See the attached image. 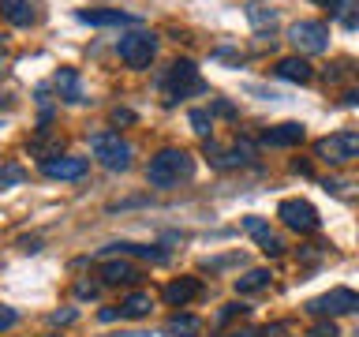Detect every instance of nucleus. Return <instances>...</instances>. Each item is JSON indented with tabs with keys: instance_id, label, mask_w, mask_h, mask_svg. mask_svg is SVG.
<instances>
[{
	"instance_id": "nucleus-10",
	"label": "nucleus",
	"mask_w": 359,
	"mask_h": 337,
	"mask_svg": "<svg viewBox=\"0 0 359 337\" xmlns=\"http://www.w3.org/2000/svg\"><path fill=\"white\" fill-rule=\"evenodd\" d=\"M79 22H90V27H139V15L120 8H83Z\"/></svg>"
},
{
	"instance_id": "nucleus-26",
	"label": "nucleus",
	"mask_w": 359,
	"mask_h": 337,
	"mask_svg": "<svg viewBox=\"0 0 359 337\" xmlns=\"http://www.w3.org/2000/svg\"><path fill=\"white\" fill-rule=\"evenodd\" d=\"M247 15H251V22H255V27H266V22H269V27H273V11H266L262 4H251V8H247Z\"/></svg>"
},
{
	"instance_id": "nucleus-5",
	"label": "nucleus",
	"mask_w": 359,
	"mask_h": 337,
	"mask_svg": "<svg viewBox=\"0 0 359 337\" xmlns=\"http://www.w3.org/2000/svg\"><path fill=\"white\" fill-rule=\"evenodd\" d=\"M307 311L314 319H337V315H352L359 311V292L355 289H330L322 296H314L307 303Z\"/></svg>"
},
{
	"instance_id": "nucleus-29",
	"label": "nucleus",
	"mask_w": 359,
	"mask_h": 337,
	"mask_svg": "<svg viewBox=\"0 0 359 337\" xmlns=\"http://www.w3.org/2000/svg\"><path fill=\"white\" fill-rule=\"evenodd\" d=\"M112 124H135V112L131 109H112Z\"/></svg>"
},
{
	"instance_id": "nucleus-37",
	"label": "nucleus",
	"mask_w": 359,
	"mask_h": 337,
	"mask_svg": "<svg viewBox=\"0 0 359 337\" xmlns=\"http://www.w3.org/2000/svg\"><path fill=\"white\" fill-rule=\"evenodd\" d=\"M139 337H172V333H139Z\"/></svg>"
},
{
	"instance_id": "nucleus-8",
	"label": "nucleus",
	"mask_w": 359,
	"mask_h": 337,
	"mask_svg": "<svg viewBox=\"0 0 359 337\" xmlns=\"http://www.w3.org/2000/svg\"><path fill=\"white\" fill-rule=\"evenodd\" d=\"M288 41L296 45L299 53H325L330 49V27L318 19H299L288 27Z\"/></svg>"
},
{
	"instance_id": "nucleus-1",
	"label": "nucleus",
	"mask_w": 359,
	"mask_h": 337,
	"mask_svg": "<svg viewBox=\"0 0 359 337\" xmlns=\"http://www.w3.org/2000/svg\"><path fill=\"white\" fill-rule=\"evenodd\" d=\"M191 176H195V157H191L187 150H180V146H165V150H157L150 157V165H146V180H150V187H180Z\"/></svg>"
},
{
	"instance_id": "nucleus-13",
	"label": "nucleus",
	"mask_w": 359,
	"mask_h": 337,
	"mask_svg": "<svg viewBox=\"0 0 359 337\" xmlns=\"http://www.w3.org/2000/svg\"><path fill=\"white\" fill-rule=\"evenodd\" d=\"M206 157H210L217 168H236V165H247V161H251L255 150H251L247 143H236L232 150H217L213 143H206Z\"/></svg>"
},
{
	"instance_id": "nucleus-36",
	"label": "nucleus",
	"mask_w": 359,
	"mask_h": 337,
	"mask_svg": "<svg viewBox=\"0 0 359 337\" xmlns=\"http://www.w3.org/2000/svg\"><path fill=\"white\" fill-rule=\"evenodd\" d=\"M344 105H359V90H348V94H344Z\"/></svg>"
},
{
	"instance_id": "nucleus-16",
	"label": "nucleus",
	"mask_w": 359,
	"mask_h": 337,
	"mask_svg": "<svg viewBox=\"0 0 359 337\" xmlns=\"http://www.w3.org/2000/svg\"><path fill=\"white\" fill-rule=\"evenodd\" d=\"M318 8H325L333 19H341L348 30L359 27V0H314Z\"/></svg>"
},
{
	"instance_id": "nucleus-9",
	"label": "nucleus",
	"mask_w": 359,
	"mask_h": 337,
	"mask_svg": "<svg viewBox=\"0 0 359 337\" xmlns=\"http://www.w3.org/2000/svg\"><path fill=\"white\" fill-rule=\"evenodd\" d=\"M86 168H90L86 157H72V154H53L41 161V173L49 180H83Z\"/></svg>"
},
{
	"instance_id": "nucleus-33",
	"label": "nucleus",
	"mask_w": 359,
	"mask_h": 337,
	"mask_svg": "<svg viewBox=\"0 0 359 337\" xmlns=\"http://www.w3.org/2000/svg\"><path fill=\"white\" fill-rule=\"evenodd\" d=\"M213 112H221V117H236V109L229 105V101H213Z\"/></svg>"
},
{
	"instance_id": "nucleus-20",
	"label": "nucleus",
	"mask_w": 359,
	"mask_h": 337,
	"mask_svg": "<svg viewBox=\"0 0 359 337\" xmlns=\"http://www.w3.org/2000/svg\"><path fill=\"white\" fill-rule=\"evenodd\" d=\"M269 281H273L269 270H247L243 277H236V292H240V296H251V292L269 289Z\"/></svg>"
},
{
	"instance_id": "nucleus-4",
	"label": "nucleus",
	"mask_w": 359,
	"mask_h": 337,
	"mask_svg": "<svg viewBox=\"0 0 359 337\" xmlns=\"http://www.w3.org/2000/svg\"><path fill=\"white\" fill-rule=\"evenodd\" d=\"M314 154H318L325 165L352 161V157H359V131H333V135H325V139L314 143Z\"/></svg>"
},
{
	"instance_id": "nucleus-6",
	"label": "nucleus",
	"mask_w": 359,
	"mask_h": 337,
	"mask_svg": "<svg viewBox=\"0 0 359 337\" xmlns=\"http://www.w3.org/2000/svg\"><path fill=\"white\" fill-rule=\"evenodd\" d=\"M277 218L285 221L292 232H299V236H307V232H318V229H322L318 210H314L307 199H285V202L277 206Z\"/></svg>"
},
{
	"instance_id": "nucleus-22",
	"label": "nucleus",
	"mask_w": 359,
	"mask_h": 337,
	"mask_svg": "<svg viewBox=\"0 0 359 337\" xmlns=\"http://www.w3.org/2000/svg\"><path fill=\"white\" fill-rule=\"evenodd\" d=\"M112 255H139V258H150V263H165V251H157V247H139V244H112L109 247Z\"/></svg>"
},
{
	"instance_id": "nucleus-15",
	"label": "nucleus",
	"mask_w": 359,
	"mask_h": 337,
	"mask_svg": "<svg viewBox=\"0 0 359 337\" xmlns=\"http://www.w3.org/2000/svg\"><path fill=\"white\" fill-rule=\"evenodd\" d=\"M273 72L280 75V79H285V83H311V79H314V72H311V64L307 60H303V56H285V60H277V67H273Z\"/></svg>"
},
{
	"instance_id": "nucleus-17",
	"label": "nucleus",
	"mask_w": 359,
	"mask_h": 337,
	"mask_svg": "<svg viewBox=\"0 0 359 337\" xmlns=\"http://www.w3.org/2000/svg\"><path fill=\"white\" fill-rule=\"evenodd\" d=\"M262 143L266 146H296V143H303V124H296V120L277 124V128L262 131Z\"/></svg>"
},
{
	"instance_id": "nucleus-11",
	"label": "nucleus",
	"mask_w": 359,
	"mask_h": 337,
	"mask_svg": "<svg viewBox=\"0 0 359 337\" xmlns=\"http://www.w3.org/2000/svg\"><path fill=\"white\" fill-rule=\"evenodd\" d=\"M243 229L258 240V247H262V255H266V258H277L280 251H285V240H280V236L269 229L266 218H255V213H251V218H243Z\"/></svg>"
},
{
	"instance_id": "nucleus-19",
	"label": "nucleus",
	"mask_w": 359,
	"mask_h": 337,
	"mask_svg": "<svg viewBox=\"0 0 359 337\" xmlns=\"http://www.w3.org/2000/svg\"><path fill=\"white\" fill-rule=\"evenodd\" d=\"M0 8H4V19L11 22V27H30L34 22L30 0H0Z\"/></svg>"
},
{
	"instance_id": "nucleus-38",
	"label": "nucleus",
	"mask_w": 359,
	"mask_h": 337,
	"mask_svg": "<svg viewBox=\"0 0 359 337\" xmlns=\"http://www.w3.org/2000/svg\"><path fill=\"white\" fill-rule=\"evenodd\" d=\"M112 337H139V333H112Z\"/></svg>"
},
{
	"instance_id": "nucleus-31",
	"label": "nucleus",
	"mask_w": 359,
	"mask_h": 337,
	"mask_svg": "<svg viewBox=\"0 0 359 337\" xmlns=\"http://www.w3.org/2000/svg\"><path fill=\"white\" fill-rule=\"evenodd\" d=\"M97 319H101V322H116V319H123V311H120V308H105Z\"/></svg>"
},
{
	"instance_id": "nucleus-35",
	"label": "nucleus",
	"mask_w": 359,
	"mask_h": 337,
	"mask_svg": "<svg viewBox=\"0 0 359 337\" xmlns=\"http://www.w3.org/2000/svg\"><path fill=\"white\" fill-rule=\"evenodd\" d=\"M292 173H299V176H307V173H311V165H307V161H292Z\"/></svg>"
},
{
	"instance_id": "nucleus-2",
	"label": "nucleus",
	"mask_w": 359,
	"mask_h": 337,
	"mask_svg": "<svg viewBox=\"0 0 359 337\" xmlns=\"http://www.w3.org/2000/svg\"><path fill=\"white\" fill-rule=\"evenodd\" d=\"M157 86H161V98L168 101V105H176V101L187 98V94H202V90H206V83H202V75H198V67L191 64V60L168 64Z\"/></svg>"
},
{
	"instance_id": "nucleus-32",
	"label": "nucleus",
	"mask_w": 359,
	"mask_h": 337,
	"mask_svg": "<svg viewBox=\"0 0 359 337\" xmlns=\"http://www.w3.org/2000/svg\"><path fill=\"white\" fill-rule=\"evenodd\" d=\"M11 326H15V311L4 308V315H0V330H11Z\"/></svg>"
},
{
	"instance_id": "nucleus-21",
	"label": "nucleus",
	"mask_w": 359,
	"mask_h": 337,
	"mask_svg": "<svg viewBox=\"0 0 359 337\" xmlns=\"http://www.w3.org/2000/svg\"><path fill=\"white\" fill-rule=\"evenodd\" d=\"M120 311H123V319H142V315L154 311V296L150 292H131V296L120 303Z\"/></svg>"
},
{
	"instance_id": "nucleus-23",
	"label": "nucleus",
	"mask_w": 359,
	"mask_h": 337,
	"mask_svg": "<svg viewBox=\"0 0 359 337\" xmlns=\"http://www.w3.org/2000/svg\"><path fill=\"white\" fill-rule=\"evenodd\" d=\"M198 330H202V322L195 315H172L168 319V333H176V337H195Z\"/></svg>"
},
{
	"instance_id": "nucleus-28",
	"label": "nucleus",
	"mask_w": 359,
	"mask_h": 337,
	"mask_svg": "<svg viewBox=\"0 0 359 337\" xmlns=\"http://www.w3.org/2000/svg\"><path fill=\"white\" fill-rule=\"evenodd\" d=\"M311 337H341V333H337V326H333V319H330V322H318V326H314Z\"/></svg>"
},
{
	"instance_id": "nucleus-12",
	"label": "nucleus",
	"mask_w": 359,
	"mask_h": 337,
	"mask_svg": "<svg viewBox=\"0 0 359 337\" xmlns=\"http://www.w3.org/2000/svg\"><path fill=\"white\" fill-rule=\"evenodd\" d=\"M198 292H202V281L198 277H176V281H168V285L161 289V296L172 303V308H187Z\"/></svg>"
},
{
	"instance_id": "nucleus-14",
	"label": "nucleus",
	"mask_w": 359,
	"mask_h": 337,
	"mask_svg": "<svg viewBox=\"0 0 359 337\" xmlns=\"http://www.w3.org/2000/svg\"><path fill=\"white\" fill-rule=\"evenodd\" d=\"M142 277V270L135 266V263H128V258H112V263H105L101 266V281H105V285H128V281H139Z\"/></svg>"
},
{
	"instance_id": "nucleus-27",
	"label": "nucleus",
	"mask_w": 359,
	"mask_h": 337,
	"mask_svg": "<svg viewBox=\"0 0 359 337\" xmlns=\"http://www.w3.org/2000/svg\"><path fill=\"white\" fill-rule=\"evenodd\" d=\"M22 176H27V173H22L19 165H4V176H0V187H11V184H19Z\"/></svg>"
},
{
	"instance_id": "nucleus-3",
	"label": "nucleus",
	"mask_w": 359,
	"mask_h": 337,
	"mask_svg": "<svg viewBox=\"0 0 359 337\" xmlns=\"http://www.w3.org/2000/svg\"><path fill=\"white\" fill-rule=\"evenodd\" d=\"M90 150H94L97 165L109 168V173H123V168H131V146L123 143L116 131H94V135H90Z\"/></svg>"
},
{
	"instance_id": "nucleus-18",
	"label": "nucleus",
	"mask_w": 359,
	"mask_h": 337,
	"mask_svg": "<svg viewBox=\"0 0 359 337\" xmlns=\"http://www.w3.org/2000/svg\"><path fill=\"white\" fill-rule=\"evenodd\" d=\"M53 86L60 90V98L64 101H83V83H79V72L75 67H60L53 79Z\"/></svg>"
},
{
	"instance_id": "nucleus-30",
	"label": "nucleus",
	"mask_w": 359,
	"mask_h": 337,
	"mask_svg": "<svg viewBox=\"0 0 359 337\" xmlns=\"http://www.w3.org/2000/svg\"><path fill=\"white\" fill-rule=\"evenodd\" d=\"M75 315H79V311H72V308H67V311H56L49 322H53V326H60V322H75Z\"/></svg>"
},
{
	"instance_id": "nucleus-7",
	"label": "nucleus",
	"mask_w": 359,
	"mask_h": 337,
	"mask_svg": "<svg viewBox=\"0 0 359 337\" xmlns=\"http://www.w3.org/2000/svg\"><path fill=\"white\" fill-rule=\"evenodd\" d=\"M120 60L131 64V67H150V60L157 56V38L150 30H131L120 38Z\"/></svg>"
},
{
	"instance_id": "nucleus-24",
	"label": "nucleus",
	"mask_w": 359,
	"mask_h": 337,
	"mask_svg": "<svg viewBox=\"0 0 359 337\" xmlns=\"http://www.w3.org/2000/svg\"><path fill=\"white\" fill-rule=\"evenodd\" d=\"M191 128H195V135H202V139H210V131H213V112H210V109H191Z\"/></svg>"
},
{
	"instance_id": "nucleus-25",
	"label": "nucleus",
	"mask_w": 359,
	"mask_h": 337,
	"mask_svg": "<svg viewBox=\"0 0 359 337\" xmlns=\"http://www.w3.org/2000/svg\"><path fill=\"white\" fill-rule=\"evenodd\" d=\"M251 308H243V303H224V308L217 311V319H213V326H224V322H232V319H240V315H247Z\"/></svg>"
},
{
	"instance_id": "nucleus-34",
	"label": "nucleus",
	"mask_w": 359,
	"mask_h": 337,
	"mask_svg": "<svg viewBox=\"0 0 359 337\" xmlns=\"http://www.w3.org/2000/svg\"><path fill=\"white\" fill-rule=\"evenodd\" d=\"M221 337H262V330H229V333H221Z\"/></svg>"
}]
</instances>
